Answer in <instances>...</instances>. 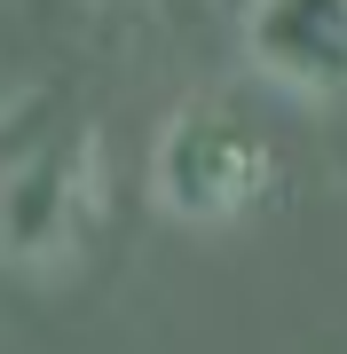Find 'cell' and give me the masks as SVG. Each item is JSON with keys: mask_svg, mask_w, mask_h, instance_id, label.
I'll use <instances>...</instances> for the list:
<instances>
[{"mask_svg": "<svg viewBox=\"0 0 347 354\" xmlns=\"http://www.w3.org/2000/svg\"><path fill=\"white\" fill-rule=\"evenodd\" d=\"M103 221V134L55 102L0 111V260H55Z\"/></svg>", "mask_w": 347, "mask_h": 354, "instance_id": "6da1fadb", "label": "cell"}, {"mask_svg": "<svg viewBox=\"0 0 347 354\" xmlns=\"http://www.w3.org/2000/svg\"><path fill=\"white\" fill-rule=\"evenodd\" d=\"M276 174L284 165H276L269 127L221 95L174 102V118L150 142V197L181 228H229L244 213H260L276 197Z\"/></svg>", "mask_w": 347, "mask_h": 354, "instance_id": "7a4b0ae2", "label": "cell"}, {"mask_svg": "<svg viewBox=\"0 0 347 354\" xmlns=\"http://www.w3.org/2000/svg\"><path fill=\"white\" fill-rule=\"evenodd\" d=\"M244 64L284 95L339 102L347 95V0H244Z\"/></svg>", "mask_w": 347, "mask_h": 354, "instance_id": "3957f363", "label": "cell"}]
</instances>
